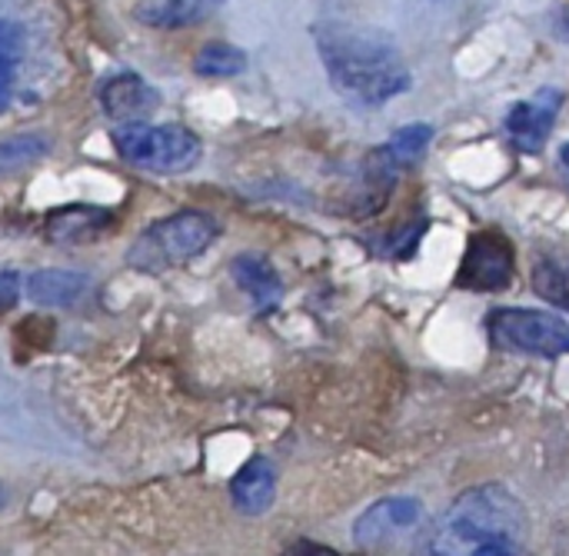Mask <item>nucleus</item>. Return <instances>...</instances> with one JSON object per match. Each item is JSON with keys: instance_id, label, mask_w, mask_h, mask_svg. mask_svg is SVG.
<instances>
[{"instance_id": "nucleus-2", "label": "nucleus", "mask_w": 569, "mask_h": 556, "mask_svg": "<svg viewBox=\"0 0 569 556\" xmlns=\"http://www.w3.org/2000/svg\"><path fill=\"white\" fill-rule=\"evenodd\" d=\"M530 534V517L523 504L507 487H473L443 514L430 537L433 556H470L490 544L523 547Z\"/></svg>"}, {"instance_id": "nucleus-3", "label": "nucleus", "mask_w": 569, "mask_h": 556, "mask_svg": "<svg viewBox=\"0 0 569 556\" xmlns=\"http://www.w3.org/2000/svg\"><path fill=\"white\" fill-rule=\"evenodd\" d=\"M117 153L150 173H187L200 163L203 143L190 127L180 123H120L110 130Z\"/></svg>"}, {"instance_id": "nucleus-10", "label": "nucleus", "mask_w": 569, "mask_h": 556, "mask_svg": "<svg viewBox=\"0 0 569 556\" xmlns=\"http://www.w3.org/2000/svg\"><path fill=\"white\" fill-rule=\"evenodd\" d=\"M230 500L240 514L260 517L277 500V470L267 457H250L230 480Z\"/></svg>"}, {"instance_id": "nucleus-7", "label": "nucleus", "mask_w": 569, "mask_h": 556, "mask_svg": "<svg viewBox=\"0 0 569 556\" xmlns=\"http://www.w3.org/2000/svg\"><path fill=\"white\" fill-rule=\"evenodd\" d=\"M423 524V504L417 497H383L353 524V540L363 550H383L410 537Z\"/></svg>"}, {"instance_id": "nucleus-5", "label": "nucleus", "mask_w": 569, "mask_h": 556, "mask_svg": "<svg viewBox=\"0 0 569 556\" xmlns=\"http://www.w3.org/2000/svg\"><path fill=\"white\" fill-rule=\"evenodd\" d=\"M490 340L503 350L537 354V357H560L569 354V324L527 307H503L493 310L487 320Z\"/></svg>"}, {"instance_id": "nucleus-4", "label": "nucleus", "mask_w": 569, "mask_h": 556, "mask_svg": "<svg viewBox=\"0 0 569 556\" xmlns=\"http://www.w3.org/2000/svg\"><path fill=\"white\" fill-rule=\"evenodd\" d=\"M217 220L203 210H177L150 224L130 247L127 260L140 270H167L200 257L217 240Z\"/></svg>"}, {"instance_id": "nucleus-1", "label": "nucleus", "mask_w": 569, "mask_h": 556, "mask_svg": "<svg viewBox=\"0 0 569 556\" xmlns=\"http://www.w3.org/2000/svg\"><path fill=\"white\" fill-rule=\"evenodd\" d=\"M313 40L333 90L350 103L380 107L413 83L397 40L377 27L323 20L313 27Z\"/></svg>"}, {"instance_id": "nucleus-22", "label": "nucleus", "mask_w": 569, "mask_h": 556, "mask_svg": "<svg viewBox=\"0 0 569 556\" xmlns=\"http://www.w3.org/2000/svg\"><path fill=\"white\" fill-rule=\"evenodd\" d=\"M290 556H337L330 547H320V544H297Z\"/></svg>"}, {"instance_id": "nucleus-15", "label": "nucleus", "mask_w": 569, "mask_h": 556, "mask_svg": "<svg viewBox=\"0 0 569 556\" xmlns=\"http://www.w3.org/2000/svg\"><path fill=\"white\" fill-rule=\"evenodd\" d=\"M243 67H247V53L240 47L227 43V40H210L193 57L197 77H237Z\"/></svg>"}, {"instance_id": "nucleus-20", "label": "nucleus", "mask_w": 569, "mask_h": 556, "mask_svg": "<svg viewBox=\"0 0 569 556\" xmlns=\"http://www.w3.org/2000/svg\"><path fill=\"white\" fill-rule=\"evenodd\" d=\"M20 290H23V280L17 277V274H0V314L3 310H10L13 304H17V297H20Z\"/></svg>"}, {"instance_id": "nucleus-17", "label": "nucleus", "mask_w": 569, "mask_h": 556, "mask_svg": "<svg viewBox=\"0 0 569 556\" xmlns=\"http://www.w3.org/2000/svg\"><path fill=\"white\" fill-rule=\"evenodd\" d=\"M53 140L47 133H13L0 140V167H23L47 157Z\"/></svg>"}, {"instance_id": "nucleus-9", "label": "nucleus", "mask_w": 569, "mask_h": 556, "mask_svg": "<svg viewBox=\"0 0 569 556\" xmlns=\"http://www.w3.org/2000/svg\"><path fill=\"white\" fill-rule=\"evenodd\" d=\"M160 103V93L140 73H113L100 83V110L117 123H137Z\"/></svg>"}, {"instance_id": "nucleus-24", "label": "nucleus", "mask_w": 569, "mask_h": 556, "mask_svg": "<svg viewBox=\"0 0 569 556\" xmlns=\"http://www.w3.org/2000/svg\"><path fill=\"white\" fill-rule=\"evenodd\" d=\"M7 103H10V97H3V93H0V113L7 110Z\"/></svg>"}, {"instance_id": "nucleus-12", "label": "nucleus", "mask_w": 569, "mask_h": 556, "mask_svg": "<svg viewBox=\"0 0 569 556\" xmlns=\"http://www.w3.org/2000/svg\"><path fill=\"white\" fill-rule=\"evenodd\" d=\"M220 7L223 0H137L133 20L150 30H183L207 20Z\"/></svg>"}, {"instance_id": "nucleus-14", "label": "nucleus", "mask_w": 569, "mask_h": 556, "mask_svg": "<svg viewBox=\"0 0 569 556\" xmlns=\"http://www.w3.org/2000/svg\"><path fill=\"white\" fill-rule=\"evenodd\" d=\"M107 224V214L97 207H60L47 220V234L57 244H77V240H93V234Z\"/></svg>"}, {"instance_id": "nucleus-16", "label": "nucleus", "mask_w": 569, "mask_h": 556, "mask_svg": "<svg viewBox=\"0 0 569 556\" xmlns=\"http://www.w3.org/2000/svg\"><path fill=\"white\" fill-rule=\"evenodd\" d=\"M20 60H23V30L20 23L0 17V93L3 97L13 93Z\"/></svg>"}, {"instance_id": "nucleus-19", "label": "nucleus", "mask_w": 569, "mask_h": 556, "mask_svg": "<svg viewBox=\"0 0 569 556\" xmlns=\"http://www.w3.org/2000/svg\"><path fill=\"white\" fill-rule=\"evenodd\" d=\"M430 140H433V127L430 123H407V127H400L390 137V143L383 147V153L393 163H407V160H417L430 147Z\"/></svg>"}, {"instance_id": "nucleus-13", "label": "nucleus", "mask_w": 569, "mask_h": 556, "mask_svg": "<svg viewBox=\"0 0 569 556\" xmlns=\"http://www.w3.org/2000/svg\"><path fill=\"white\" fill-rule=\"evenodd\" d=\"M237 287L253 300L257 310H273L283 300V280L263 254H240L230 264Z\"/></svg>"}, {"instance_id": "nucleus-21", "label": "nucleus", "mask_w": 569, "mask_h": 556, "mask_svg": "<svg viewBox=\"0 0 569 556\" xmlns=\"http://www.w3.org/2000/svg\"><path fill=\"white\" fill-rule=\"evenodd\" d=\"M470 556H520V547H510V544H490V547H480Z\"/></svg>"}, {"instance_id": "nucleus-6", "label": "nucleus", "mask_w": 569, "mask_h": 556, "mask_svg": "<svg viewBox=\"0 0 569 556\" xmlns=\"http://www.w3.org/2000/svg\"><path fill=\"white\" fill-rule=\"evenodd\" d=\"M513 244L500 230H480L470 237L463 264L457 270V287L470 294H500L513 280Z\"/></svg>"}, {"instance_id": "nucleus-11", "label": "nucleus", "mask_w": 569, "mask_h": 556, "mask_svg": "<svg viewBox=\"0 0 569 556\" xmlns=\"http://www.w3.org/2000/svg\"><path fill=\"white\" fill-rule=\"evenodd\" d=\"M90 290V277L77 274V270H60V267H47V270H33L23 280V294L50 310H67L73 304H80Z\"/></svg>"}, {"instance_id": "nucleus-8", "label": "nucleus", "mask_w": 569, "mask_h": 556, "mask_svg": "<svg viewBox=\"0 0 569 556\" xmlns=\"http://www.w3.org/2000/svg\"><path fill=\"white\" fill-rule=\"evenodd\" d=\"M563 107V90L557 87H543L533 100H520L513 103V110L507 113V133L513 137V143L527 153L543 150L557 117Z\"/></svg>"}, {"instance_id": "nucleus-23", "label": "nucleus", "mask_w": 569, "mask_h": 556, "mask_svg": "<svg viewBox=\"0 0 569 556\" xmlns=\"http://www.w3.org/2000/svg\"><path fill=\"white\" fill-rule=\"evenodd\" d=\"M560 157H563V167L569 170V143H563V150H560Z\"/></svg>"}, {"instance_id": "nucleus-18", "label": "nucleus", "mask_w": 569, "mask_h": 556, "mask_svg": "<svg viewBox=\"0 0 569 556\" xmlns=\"http://www.w3.org/2000/svg\"><path fill=\"white\" fill-rule=\"evenodd\" d=\"M533 290L547 304H553L560 310H569V267L557 264V260H540L533 267Z\"/></svg>"}]
</instances>
